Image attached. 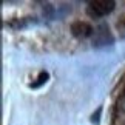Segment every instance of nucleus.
<instances>
[{
    "mask_svg": "<svg viewBox=\"0 0 125 125\" xmlns=\"http://www.w3.org/2000/svg\"><path fill=\"white\" fill-rule=\"evenodd\" d=\"M71 32H73L76 37H88V36H91V32H93V28L86 22L77 20L71 25Z\"/></svg>",
    "mask_w": 125,
    "mask_h": 125,
    "instance_id": "f03ea898",
    "label": "nucleus"
},
{
    "mask_svg": "<svg viewBox=\"0 0 125 125\" xmlns=\"http://www.w3.org/2000/svg\"><path fill=\"white\" fill-rule=\"evenodd\" d=\"M114 9V2L113 0H94L90 2V6L86 9V12L91 17H102L107 16Z\"/></svg>",
    "mask_w": 125,
    "mask_h": 125,
    "instance_id": "f257e3e1",
    "label": "nucleus"
},
{
    "mask_svg": "<svg viewBox=\"0 0 125 125\" xmlns=\"http://www.w3.org/2000/svg\"><path fill=\"white\" fill-rule=\"evenodd\" d=\"M46 79H48V73H40V76H39V79H37V82L36 83H32V86H40L42 83H45L46 82Z\"/></svg>",
    "mask_w": 125,
    "mask_h": 125,
    "instance_id": "7ed1b4c3",
    "label": "nucleus"
}]
</instances>
